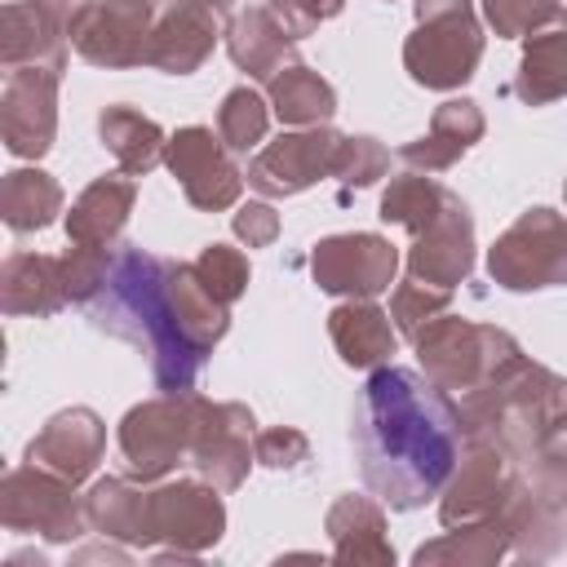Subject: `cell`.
<instances>
[{"mask_svg": "<svg viewBox=\"0 0 567 567\" xmlns=\"http://www.w3.org/2000/svg\"><path fill=\"white\" fill-rule=\"evenodd\" d=\"M514 97L523 106H549L567 97V22L540 27L523 40V58L514 71Z\"/></svg>", "mask_w": 567, "mask_h": 567, "instance_id": "f1b7e54d", "label": "cell"}, {"mask_svg": "<svg viewBox=\"0 0 567 567\" xmlns=\"http://www.w3.org/2000/svg\"><path fill=\"white\" fill-rule=\"evenodd\" d=\"M226 22H230V0H173L151 31L146 44V66L164 71V75H190L199 71L217 40H226Z\"/></svg>", "mask_w": 567, "mask_h": 567, "instance_id": "e0dca14e", "label": "cell"}, {"mask_svg": "<svg viewBox=\"0 0 567 567\" xmlns=\"http://www.w3.org/2000/svg\"><path fill=\"white\" fill-rule=\"evenodd\" d=\"M452 306V288H439V284H425L416 275L408 279H394V292H390V319L399 328V337H416L430 319H439L443 310Z\"/></svg>", "mask_w": 567, "mask_h": 567, "instance_id": "d590c367", "label": "cell"}, {"mask_svg": "<svg viewBox=\"0 0 567 567\" xmlns=\"http://www.w3.org/2000/svg\"><path fill=\"white\" fill-rule=\"evenodd\" d=\"M266 102H270L275 120L288 128L328 124L337 115V89L319 71H310L306 62H288L284 71H275L266 80Z\"/></svg>", "mask_w": 567, "mask_h": 567, "instance_id": "4dcf8cb0", "label": "cell"}, {"mask_svg": "<svg viewBox=\"0 0 567 567\" xmlns=\"http://www.w3.org/2000/svg\"><path fill=\"white\" fill-rule=\"evenodd\" d=\"M501 523L509 532V554L523 563H549L567 549V496L523 470L501 505Z\"/></svg>", "mask_w": 567, "mask_h": 567, "instance_id": "d6986e66", "label": "cell"}, {"mask_svg": "<svg viewBox=\"0 0 567 567\" xmlns=\"http://www.w3.org/2000/svg\"><path fill=\"white\" fill-rule=\"evenodd\" d=\"M142 509H146V492L124 474L93 478V487L84 492L89 532L120 540V545H133V549H142Z\"/></svg>", "mask_w": 567, "mask_h": 567, "instance_id": "d6a6232c", "label": "cell"}, {"mask_svg": "<svg viewBox=\"0 0 567 567\" xmlns=\"http://www.w3.org/2000/svg\"><path fill=\"white\" fill-rule=\"evenodd\" d=\"M478 4H483V22L501 40H527L540 27L567 22L563 0H478Z\"/></svg>", "mask_w": 567, "mask_h": 567, "instance_id": "8d00e7d4", "label": "cell"}, {"mask_svg": "<svg viewBox=\"0 0 567 567\" xmlns=\"http://www.w3.org/2000/svg\"><path fill=\"white\" fill-rule=\"evenodd\" d=\"M447 195H452V190H447L439 177L408 168V173L390 177V186L381 190V221H385V226H403L408 235H416L421 226L434 221V213L447 204Z\"/></svg>", "mask_w": 567, "mask_h": 567, "instance_id": "836d02e7", "label": "cell"}, {"mask_svg": "<svg viewBox=\"0 0 567 567\" xmlns=\"http://www.w3.org/2000/svg\"><path fill=\"white\" fill-rule=\"evenodd\" d=\"M412 350H416V368L439 385L447 390L452 399L470 394L474 385H483L492 372H501L509 359H518V341L496 328V323H474L465 315H439L430 319L416 337H412Z\"/></svg>", "mask_w": 567, "mask_h": 567, "instance_id": "5b68a950", "label": "cell"}, {"mask_svg": "<svg viewBox=\"0 0 567 567\" xmlns=\"http://www.w3.org/2000/svg\"><path fill=\"white\" fill-rule=\"evenodd\" d=\"M190 394L195 390H182V394L159 390L155 399H142L124 412L115 439H120V452H124L133 478L159 483L164 474L186 465V456H190Z\"/></svg>", "mask_w": 567, "mask_h": 567, "instance_id": "30bf717a", "label": "cell"}, {"mask_svg": "<svg viewBox=\"0 0 567 567\" xmlns=\"http://www.w3.org/2000/svg\"><path fill=\"white\" fill-rule=\"evenodd\" d=\"M195 275H199L204 288H208L217 301H226V306H235V301L248 292V279H252L248 257H244L239 248L221 244V239H213V244L199 248V257H195Z\"/></svg>", "mask_w": 567, "mask_h": 567, "instance_id": "f35d334b", "label": "cell"}, {"mask_svg": "<svg viewBox=\"0 0 567 567\" xmlns=\"http://www.w3.org/2000/svg\"><path fill=\"white\" fill-rule=\"evenodd\" d=\"M0 523L22 536H40L49 545H71L89 532L84 496H75V483L27 461L13 465L0 478Z\"/></svg>", "mask_w": 567, "mask_h": 567, "instance_id": "52a82bcc", "label": "cell"}, {"mask_svg": "<svg viewBox=\"0 0 567 567\" xmlns=\"http://www.w3.org/2000/svg\"><path fill=\"white\" fill-rule=\"evenodd\" d=\"M58 71L22 66L4 75L0 89V137L18 159H44L58 137Z\"/></svg>", "mask_w": 567, "mask_h": 567, "instance_id": "2e32d148", "label": "cell"}, {"mask_svg": "<svg viewBox=\"0 0 567 567\" xmlns=\"http://www.w3.org/2000/svg\"><path fill=\"white\" fill-rule=\"evenodd\" d=\"M226 53L248 80H270L288 62H297V35L275 18L270 4H248L226 22Z\"/></svg>", "mask_w": 567, "mask_h": 567, "instance_id": "cb8c5ba5", "label": "cell"}, {"mask_svg": "<svg viewBox=\"0 0 567 567\" xmlns=\"http://www.w3.org/2000/svg\"><path fill=\"white\" fill-rule=\"evenodd\" d=\"M164 164L177 177L186 204L199 213L235 208L244 195V182H248L244 168L235 164V151L221 142V133H213L204 124H186V128L168 133Z\"/></svg>", "mask_w": 567, "mask_h": 567, "instance_id": "8fae6325", "label": "cell"}, {"mask_svg": "<svg viewBox=\"0 0 567 567\" xmlns=\"http://www.w3.org/2000/svg\"><path fill=\"white\" fill-rule=\"evenodd\" d=\"M62 252H9L0 266V310L13 319H49L66 306Z\"/></svg>", "mask_w": 567, "mask_h": 567, "instance_id": "484cf974", "label": "cell"}, {"mask_svg": "<svg viewBox=\"0 0 567 567\" xmlns=\"http://www.w3.org/2000/svg\"><path fill=\"white\" fill-rule=\"evenodd\" d=\"M252 452L266 470H301L310 461V439L297 425H270L252 434Z\"/></svg>", "mask_w": 567, "mask_h": 567, "instance_id": "60d3db41", "label": "cell"}, {"mask_svg": "<svg viewBox=\"0 0 567 567\" xmlns=\"http://www.w3.org/2000/svg\"><path fill=\"white\" fill-rule=\"evenodd\" d=\"M102 452H106V421L93 408H84V403H71V408L53 412L35 430V439L27 443V461L71 478L75 487L84 478H93Z\"/></svg>", "mask_w": 567, "mask_h": 567, "instance_id": "44dd1931", "label": "cell"}, {"mask_svg": "<svg viewBox=\"0 0 567 567\" xmlns=\"http://www.w3.org/2000/svg\"><path fill=\"white\" fill-rule=\"evenodd\" d=\"M483 133H487L483 106L474 97H447L443 106H434L430 128L399 151V159L416 173H447L474 142H483Z\"/></svg>", "mask_w": 567, "mask_h": 567, "instance_id": "d4e9b609", "label": "cell"}, {"mask_svg": "<svg viewBox=\"0 0 567 567\" xmlns=\"http://www.w3.org/2000/svg\"><path fill=\"white\" fill-rule=\"evenodd\" d=\"M270 102L252 89V84H235L226 97H221V106H217V133H221V142L235 151V155H244V151H257L261 142H266V128H270Z\"/></svg>", "mask_w": 567, "mask_h": 567, "instance_id": "e575fe53", "label": "cell"}, {"mask_svg": "<svg viewBox=\"0 0 567 567\" xmlns=\"http://www.w3.org/2000/svg\"><path fill=\"white\" fill-rule=\"evenodd\" d=\"M111 266H115V252L111 248H89V244H71L62 252V279H66V297L75 306H89L106 279H111Z\"/></svg>", "mask_w": 567, "mask_h": 567, "instance_id": "ab89813d", "label": "cell"}, {"mask_svg": "<svg viewBox=\"0 0 567 567\" xmlns=\"http://www.w3.org/2000/svg\"><path fill=\"white\" fill-rule=\"evenodd\" d=\"M62 213V186L44 168H9L0 182V217L13 235H35Z\"/></svg>", "mask_w": 567, "mask_h": 567, "instance_id": "1f68e13d", "label": "cell"}, {"mask_svg": "<svg viewBox=\"0 0 567 567\" xmlns=\"http://www.w3.org/2000/svg\"><path fill=\"white\" fill-rule=\"evenodd\" d=\"M9 563H35V567H49L44 554H9Z\"/></svg>", "mask_w": 567, "mask_h": 567, "instance_id": "f6af8a7d", "label": "cell"}, {"mask_svg": "<svg viewBox=\"0 0 567 567\" xmlns=\"http://www.w3.org/2000/svg\"><path fill=\"white\" fill-rule=\"evenodd\" d=\"M230 230H235L239 244H248V248H266V244L279 239V213L270 208V199H248V204L235 208Z\"/></svg>", "mask_w": 567, "mask_h": 567, "instance_id": "b9f144b4", "label": "cell"}, {"mask_svg": "<svg viewBox=\"0 0 567 567\" xmlns=\"http://www.w3.org/2000/svg\"><path fill=\"white\" fill-rule=\"evenodd\" d=\"M563 199H567V177H563Z\"/></svg>", "mask_w": 567, "mask_h": 567, "instance_id": "7dc6e473", "label": "cell"}, {"mask_svg": "<svg viewBox=\"0 0 567 567\" xmlns=\"http://www.w3.org/2000/svg\"><path fill=\"white\" fill-rule=\"evenodd\" d=\"M416 27L403 40V71L412 84L452 93L474 80L483 62V22L474 0H412Z\"/></svg>", "mask_w": 567, "mask_h": 567, "instance_id": "277c9868", "label": "cell"}, {"mask_svg": "<svg viewBox=\"0 0 567 567\" xmlns=\"http://www.w3.org/2000/svg\"><path fill=\"white\" fill-rule=\"evenodd\" d=\"M403 261H408V275L439 284V288H456L470 279V270H474V213L456 190L434 213V221L412 235V248Z\"/></svg>", "mask_w": 567, "mask_h": 567, "instance_id": "ffe728a7", "label": "cell"}, {"mask_svg": "<svg viewBox=\"0 0 567 567\" xmlns=\"http://www.w3.org/2000/svg\"><path fill=\"white\" fill-rule=\"evenodd\" d=\"M487 275L505 292L567 288V217L558 208H523L487 248Z\"/></svg>", "mask_w": 567, "mask_h": 567, "instance_id": "8992f818", "label": "cell"}, {"mask_svg": "<svg viewBox=\"0 0 567 567\" xmlns=\"http://www.w3.org/2000/svg\"><path fill=\"white\" fill-rule=\"evenodd\" d=\"M390 173V151L372 137V133H341L337 159H332V177L346 190H363L372 182H381Z\"/></svg>", "mask_w": 567, "mask_h": 567, "instance_id": "74e56055", "label": "cell"}, {"mask_svg": "<svg viewBox=\"0 0 567 567\" xmlns=\"http://www.w3.org/2000/svg\"><path fill=\"white\" fill-rule=\"evenodd\" d=\"M328 337L341 354L346 368L372 372L381 363L394 359L399 350V328L390 319V310L377 306V297H346L328 310Z\"/></svg>", "mask_w": 567, "mask_h": 567, "instance_id": "603a6c76", "label": "cell"}, {"mask_svg": "<svg viewBox=\"0 0 567 567\" xmlns=\"http://www.w3.org/2000/svg\"><path fill=\"white\" fill-rule=\"evenodd\" d=\"M509 554V532L501 523V514L478 518V523H461L447 527L443 536L425 540L412 549L416 567H492Z\"/></svg>", "mask_w": 567, "mask_h": 567, "instance_id": "f546056e", "label": "cell"}, {"mask_svg": "<svg viewBox=\"0 0 567 567\" xmlns=\"http://www.w3.org/2000/svg\"><path fill=\"white\" fill-rule=\"evenodd\" d=\"M337 146H341V133L332 124L284 128L275 142L257 146V155L248 159L244 177L261 199H288V195H301L315 182L332 177Z\"/></svg>", "mask_w": 567, "mask_h": 567, "instance_id": "4fadbf2b", "label": "cell"}, {"mask_svg": "<svg viewBox=\"0 0 567 567\" xmlns=\"http://www.w3.org/2000/svg\"><path fill=\"white\" fill-rule=\"evenodd\" d=\"M97 137H102V146L111 151L115 168L128 173V177H146V173L164 159V146H168L164 128H159L151 115H142L137 106H128V102L102 106V115H97Z\"/></svg>", "mask_w": 567, "mask_h": 567, "instance_id": "83f0119b", "label": "cell"}, {"mask_svg": "<svg viewBox=\"0 0 567 567\" xmlns=\"http://www.w3.org/2000/svg\"><path fill=\"white\" fill-rule=\"evenodd\" d=\"M270 9L301 40V35H315L328 18H337L346 9V0H270Z\"/></svg>", "mask_w": 567, "mask_h": 567, "instance_id": "7bdbcfd3", "label": "cell"}, {"mask_svg": "<svg viewBox=\"0 0 567 567\" xmlns=\"http://www.w3.org/2000/svg\"><path fill=\"white\" fill-rule=\"evenodd\" d=\"M399 275V248L377 230L323 235L310 248V279L332 297H381Z\"/></svg>", "mask_w": 567, "mask_h": 567, "instance_id": "5bb4252c", "label": "cell"}, {"mask_svg": "<svg viewBox=\"0 0 567 567\" xmlns=\"http://www.w3.org/2000/svg\"><path fill=\"white\" fill-rule=\"evenodd\" d=\"M133 204H137V177H128V173H102V177H93L71 199L66 239L71 244H89V248H111L124 235Z\"/></svg>", "mask_w": 567, "mask_h": 567, "instance_id": "4316f807", "label": "cell"}, {"mask_svg": "<svg viewBox=\"0 0 567 567\" xmlns=\"http://www.w3.org/2000/svg\"><path fill=\"white\" fill-rule=\"evenodd\" d=\"M66 49H71V13H62L49 0H9L0 9V66L22 71V66H44V71H66Z\"/></svg>", "mask_w": 567, "mask_h": 567, "instance_id": "ac0fdd59", "label": "cell"}, {"mask_svg": "<svg viewBox=\"0 0 567 567\" xmlns=\"http://www.w3.org/2000/svg\"><path fill=\"white\" fill-rule=\"evenodd\" d=\"M93 558H106V563H128V554H124V549H111V545H102V549H84V554H75V563H93Z\"/></svg>", "mask_w": 567, "mask_h": 567, "instance_id": "ee69618b", "label": "cell"}, {"mask_svg": "<svg viewBox=\"0 0 567 567\" xmlns=\"http://www.w3.org/2000/svg\"><path fill=\"white\" fill-rule=\"evenodd\" d=\"M518 478V465L505 447L483 443V439H465L443 492H439V523L443 527H461V523H478L501 514L509 487Z\"/></svg>", "mask_w": 567, "mask_h": 567, "instance_id": "9a60e30c", "label": "cell"}, {"mask_svg": "<svg viewBox=\"0 0 567 567\" xmlns=\"http://www.w3.org/2000/svg\"><path fill=\"white\" fill-rule=\"evenodd\" d=\"M155 31V0H84L71 18V49L89 66H146Z\"/></svg>", "mask_w": 567, "mask_h": 567, "instance_id": "7c38bea8", "label": "cell"}, {"mask_svg": "<svg viewBox=\"0 0 567 567\" xmlns=\"http://www.w3.org/2000/svg\"><path fill=\"white\" fill-rule=\"evenodd\" d=\"M102 332L137 346L164 394L195 390L213 346L230 332V306L217 301L195 261L155 257L146 248H120L106 288L89 301Z\"/></svg>", "mask_w": 567, "mask_h": 567, "instance_id": "6da1fadb", "label": "cell"}, {"mask_svg": "<svg viewBox=\"0 0 567 567\" xmlns=\"http://www.w3.org/2000/svg\"><path fill=\"white\" fill-rule=\"evenodd\" d=\"M452 403H456L461 439L496 443L514 456V465H523L532 447L545 439V430L567 416V381L554 368L518 354Z\"/></svg>", "mask_w": 567, "mask_h": 567, "instance_id": "3957f363", "label": "cell"}, {"mask_svg": "<svg viewBox=\"0 0 567 567\" xmlns=\"http://www.w3.org/2000/svg\"><path fill=\"white\" fill-rule=\"evenodd\" d=\"M461 443L452 394L421 368L381 363L368 372L350 412V447L372 496L390 509H421L443 492Z\"/></svg>", "mask_w": 567, "mask_h": 567, "instance_id": "7a4b0ae2", "label": "cell"}, {"mask_svg": "<svg viewBox=\"0 0 567 567\" xmlns=\"http://www.w3.org/2000/svg\"><path fill=\"white\" fill-rule=\"evenodd\" d=\"M49 4H58V9H62V13H71V18H75V9H80V4H84V0H49Z\"/></svg>", "mask_w": 567, "mask_h": 567, "instance_id": "bcb514c9", "label": "cell"}, {"mask_svg": "<svg viewBox=\"0 0 567 567\" xmlns=\"http://www.w3.org/2000/svg\"><path fill=\"white\" fill-rule=\"evenodd\" d=\"M252 412L239 399H208V394H190V456L186 465L208 478L217 492H239L248 470L257 465L252 452Z\"/></svg>", "mask_w": 567, "mask_h": 567, "instance_id": "ba28073f", "label": "cell"}, {"mask_svg": "<svg viewBox=\"0 0 567 567\" xmlns=\"http://www.w3.org/2000/svg\"><path fill=\"white\" fill-rule=\"evenodd\" d=\"M226 536V501L208 478H173L146 492L142 509V549L168 545L204 554Z\"/></svg>", "mask_w": 567, "mask_h": 567, "instance_id": "9c48e42d", "label": "cell"}, {"mask_svg": "<svg viewBox=\"0 0 567 567\" xmlns=\"http://www.w3.org/2000/svg\"><path fill=\"white\" fill-rule=\"evenodd\" d=\"M323 532L332 540V563H354V567H390L394 563L381 496L341 492L323 514Z\"/></svg>", "mask_w": 567, "mask_h": 567, "instance_id": "7402d4cb", "label": "cell"}]
</instances>
